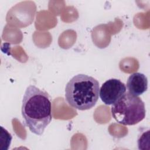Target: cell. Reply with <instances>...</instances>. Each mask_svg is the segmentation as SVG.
Masks as SVG:
<instances>
[{"mask_svg": "<svg viewBox=\"0 0 150 150\" xmlns=\"http://www.w3.org/2000/svg\"><path fill=\"white\" fill-rule=\"evenodd\" d=\"M21 112L29 130L37 135H42L52 120L48 94L35 86H29L23 97Z\"/></svg>", "mask_w": 150, "mask_h": 150, "instance_id": "1", "label": "cell"}, {"mask_svg": "<svg viewBox=\"0 0 150 150\" xmlns=\"http://www.w3.org/2000/svg\"><path fill=\"white\" fill-rule=\"evenodd\" d=\"M99 82L94 77L79 74L74 76L67 83L65 99L73 108L87 110L93 107L98 101Z\"/></svg>", "mask_w": 150, "mask_h": 150, "instance_id": "2", "label": "cell"}, {"mask_svg": "<svg viewBox=\"0 0 150 150\" xmlns=\"http://www.w3.org/2000/svg\"><path fill=\"white\" fill-rule=\"evenodd\" d=\"M112 105V116L122 125H135L145 117L146 110L144 101L138 96L128 91L125 92Z\"/></svg>", "mask_w": 150, "mask_h": 150, "instance_id": "3", "label": "cell"}, {"mask_svg": "<svg viewBox=\"0 0 150 150\" xmlns=\"http://www.w3.org/2000/svg\"><path fill=\"white\" fill-rule=\"evenodd\" d=\"M127 88L124 83L117 79H110L105 81L100 88L99 96L106 105L115 103L125 92Z\"/></svg>", "mask_w": 150, "mask_h": 150, "instance_id": "4", "label": "cell"}, {"mask_svg": "<svg viewBox=\"0 0 150 150\" xmlns=\"http://www.w3.org/2000/svg\"><path fill=\"white\" fill-rule=\"evenodd\" d=\"M128 91L136 96L142 95L148 89V79L146 76L141 73L131 74L127 82Z\"/></svg>", "mask_w": 150, "mask_h": 150, "instance_id": "5", "label": "cell"}]
</instances>
